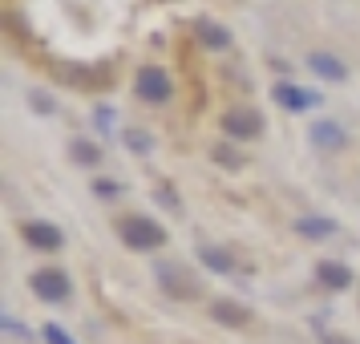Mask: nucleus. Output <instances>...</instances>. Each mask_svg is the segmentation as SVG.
I'll return each instance as SVG.
<instances>
[{
    "label": "nucleus",
    "mask_w": 360,
    "mask_h": 344,
    "mask_svg": "<svg viewBox=\"0 0 360 344\" xmlns=\"http://www.w3.org/2000/svg\"><path fill=\"white\" fill-rule=\"evenodd\" d=\"M122 239L130 243V251H154V247L166 243V231L154 219H146V215H130L122 223Z\"/></svg>",
    "instance_id": "1"
},
{
    "label": "nucleus",
    "mask_w": 360,
    "mask_h": 344,
    "mask_svg": "<svg viewBox=\"0 0 360 344\" xmlns=\"http://www.w3.org/2000/svg\"><path fill=\"white\" fill-rule=\"evenodd\" d=\"M134 89H138V98L142 101H166L170 98V77H166L158 65H146V69H138Z\"/></svg>",
    "instance_id": "2"
},
{
    "label": "nucleus",
    "mask_w": 360,
    "mask_h": 344,
    "mask_svg": "<svg viewBox=\"0 0 360 344\" xmlns=\"http://www.w3.org/2000/svg\"><path fill=\"white\" fill-rule=\"evenodd\" d=\"M33 292L41 295L45 304H61V300H69V276H65V272L45 267V272H37V276H33Z\"/></svg>",
    "instance_id": "3"
},
{
    "label": "nucleus",
    "mask_w": 360,
    "mask_h": 344,
    "mask_svg": "<svg viewBox=\"0 0 360 344\" xmlns=\"http://www.w3.org/2000/svg\"><path fill=\"white\" fill-rule=\"evenodd\" d=\"M271 94H276V101L283 106V110H292V114H300V110H311V106H320V94H308V89H300V85H292V82H279Z\"/></svg>",
    "instance_id": "4"
},
{
    "label": "nucleus",
    "mask_w": 360,
    "mask_h": 344,
    "mask_svg": "<svg viewBox=\"0 0 360 344\" xmlns=\"http://www.w3.org/2000/svg\"><path fill=\"white\" fill-rule=\"evenodd\" d=\"M25 239L33 243V251H61V243H65V235L53 227V223H41V219L25 223Z\"/></svg>",
    "instance_id": "5"
},
{
    "label": "nucleus",
    "mask_w": 360,
    "mask_h": 344,
    "mask_svg": "<svg viewBox=\"0 0 360 344\" xmlns=\"http://www.w3.org/2000/svg\"><path fill=\"white\" fill-rule=\"evenodd\" d=\"M223 130H227L231 138H255V134L263 130V117L251 114V110H227V114H223Z\"/></svg>",
    "instance_id": "6"
},
{
    "label": "nucleus",
    "mask_w": 360,
    "mask_h": 344,
    "mask_svg": "<svg viewBox=\"0 0 360 344\" xmlns=\"http://www.w3.org/2000/svg\"><path fill=\"white\" fill-rule=\"evenodd\" d=\"M308 65H311V73H316V77H324V82H344V77H348V69H344L332 53H311Z\"/></svg>",
    "instance_id": "7"
},
{
    "label": "nucleus",
    "mask_w": 360,
    "mask_h": 344,
    "mask_svg": "<svg viewBox=\"0 0 360 344\" xmlns=\"http://www.w3.org/2000/svg\"><path fill=\"white\" fill-rule=\"evenodd\" d=\"M311 142L324 150H344V142H348V134L336 126V122H316L311 126Z\"/></svg>",
    "instance_id": "8"
},
{
    "label": "nucleus",
    "mask_w": 360,
    "mask_h": 344,
    "mask_svg": "<svg viewBox=\"0 0 360 344\" xmlns=\"http://www.w3.org/2000/svg\"><path fill=\"white\" fill-rule=\"evenodd\" d=\"M211 316H214V320H219V324L243 328V324H247V316H251V312H247L243 304H235V300H214V304H211Z\"/></svg>",
    "instance_id": "9"
},
{
    "label": "nucleus",
    "mask_w": 360,
    "mask_h": 344,
    "mask_svg": "<svg viewBox=\"0 0 360 344\" xmlns=\"http://www.w3.org/2000/svg\"><path fill=\"white\" fill-rule=\"evenodd\" d=\"M295 231L304 239H328V235H336V223L332 219H320V215H304V219H295Z\"/></svg>",
    "instance_id": "10"
},
{
    "label": "nucleus",
    "mask_w": 360,
    "mask_h": 344,
    "mask_svg": "<svg viewBox=\"0 0 360 344\" xmlns=\"http://www.w3.org/2000/svg\"><path fill=\"white\" fill-rule=\"evenodd\" d=\"M195 33H198V41H202L207 49H227L231 45V33L227 29H219L214 20H195Z\"/></svg>",
    "instance_id": "11"
},
{
    "label": "nucleus",
    "mask_w": 360,
    "mask_h": 344,
    "mask_svg": "<svg viewBox=\"0 0 360 344\" xmlns=\"http://www.w3.org/2000/svg\"><path fill=\"white\" fill-rule=\"evenodd\" d=\"M316 276H320V284H328V288H348V284H352V272H348L344 263H332V260L320 263Z\"/></svg>",
    "instance_id": "12"
},
{
    "label": "nucleus",
    "mask_w": 360,
    "mask_h": 344,
    "mask_svg": "<svg viewBox=\"0 0 360 344\" xmlns=\"http://www.w3.org/2000/svg\"><path fill=\"white\" fill-rule=\"evenodd\" d=\"M198 260L207 263L211 272H219V276H227V272H231V255H223V251H214V247H202V251H198Z\"/></svg>",
    "instance_id": "13"
},
{
    "label": "nucleus",
    "mask_w": 360,
    "mask_h": 344,
    "mask_svg": "<svg viewBox=\"0 0 360 344\" xmlns=\"http://www.w3.org/2000/svg\"><path fill=\"white\" fill-rule=\"evenodd\" d=\"M73 158H77V163H85V166H98L101 163V150L94 146V142H73Z\"/></svg>",
    "instance_id": "14"
},
{
    "label": "nucleus",
    "mask_w": 360,
    "mask_h": 344,
    "mask_svg": "<svg viewBox=\"0 0 360 344\" xmlns=\"http://www.w3.org/2000/svg\"><path fill=\"white\" fill-rule=\"evenodd\" d=\"M126 146L138 150V154H150V150H154V138L142 134V130H130V134H126Z\"/></svg>",
    "instance_id": "15"
},
{
    "label": "nucleus",
    "mask_w": 360,
    "mask_h": 344,
    "mask_svg": "<svg viewBox=\"0 0 360 344\" xmlns=\"http://www.w3.org/2000/svg\"><path fill=\"white\" fill-rule=\"evenodd\" d=\"M117 191H122V186H117L114 179H98V182H94V195H101V198H114Z\"/></svg>",
    "instance_id": "16"
},
{
    "label": "nucleus",
    "mask_w": 360,
    "mask_h": 344,
    "mask_svg": "<svg viewBox=\"0 0 360 344\" xmlns=\"http://www.w3.org/2000/svg\"><path fill=\"white\" fill-rule=\"evenodd\" d=\"M45 340H49V344H73V336H65L57 324H49V328H45Z\"/></svg>",
    "instance_id": "17"
},
{
    "label": "nucleus",
    "mask_w": 360,
    "mask_h": 344,
    "mask_svg": "<svg viewBox=\"0 0 360 344\" xmlns=\"http://www.w3.org/2000/svg\"><path fill=\"white\" fill-rule=\"evenodd\" d=\"M29 101H33V106L41 110V114H53V101L45 98V94H29Z\"/></svg>",
    "instance_id": "18"
},
{
    "label": "nucleus",
    "mask_w": 360,
    "mask_h": 344,
    "mask_svg": "<svg viewBox=\"0 0 360 344\" xmlns=\"http://www.w3.org/2000/svg\"><path fill=\"white\" fill-rule=\"evenodd\" d=\"M214 158H219V163H227V166H239L235 150H227V146H219V150H214Z\"/></svg>",
    "instance_id": "19"
},
{
    "label": "nucleus",
    "mask_w": 360,
    "mask_h": 344,
    "mask_svg": "<svg viewBox=\"0 0 360 344\" xmlns=\"http://www.w3.org/2000/svg\"><path fill=\"white\" fill-rule=\"evenodd\" d=\"M324 344H348V340H340V336H324Z\"/></svg>",
    "instance_id": "20"
}]
</instances>
